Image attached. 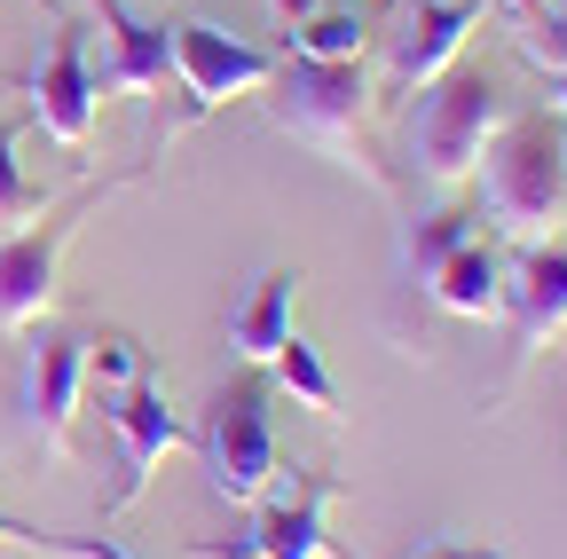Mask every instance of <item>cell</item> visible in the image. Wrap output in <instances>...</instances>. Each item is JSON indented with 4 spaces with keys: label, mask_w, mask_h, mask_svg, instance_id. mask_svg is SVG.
I'll return each instance as SVG.
<instances>
[{
    "label": "cell",
    "mask_w": 567,
    "mask_h": 559,
    "mask_svg": "<svg viewBox=\"0 0 567 559\" xmlns=\"http://www.w3.org/2000/svg\"><path fill=\"white\" fill-rule=\"evenodd\" d=\"M425 292H434V308H450V315H505V260H496L481 237H465L434 276H425Z\"/></svg>",
    "instance_id": "obj_15"
},
{
    "label": "cell",
    "mask_w": 567,
    "mask_h": 559,
    "mask_svg": "<svg viewBox=\"0 0 567 559\" xmlns=\"http://www.w3.org/2000/svg\"><path fill=\"white\" fill-rule=\"evenodd\" d=\"M48 189L40 182H24V166H17V126L0 118V237H17V229H32L40 214H48Z\"/></svg>",
    "instance_id": "obj_19"
},
{
    "label": "cell",
    "mask_w": 567,
    "mask_h": 559,
    "mask_svg": "<svg viewBox=\"0 0 567 559\" xmlns=\"http://www.w3.org/2000/svg\"><path fill=\"white\" fill-rule=\"evenodd\" d=\"M268 118L284 134H300V143H316L323 158L354 166L371 189L394 197V174L371 158L363 143V118H371V80H363V63H300V55H284L276 63V80H268Z\"/></svg>",
    "instance_id": "obj_1"
},
{
    "label": "cell",
    "mask_w": 567,
    "mask_h": 559,
    "mask_svg": "<svg viewBox=\"0 0 567 559\" xmlns=\"http://www.w3.org/2000/svg\"><path fill=\"white\" fill-rule=\"evenodd\" d=\"M371 32L379 24L363 9H316V17H300L292 32H284V55H300V63H363Z\"/></svg>",
    "instance_id": "obj_16"
},
{
    "label": "cell",
    "mask_w": 567,
    "mask_h": 559,
    "mask_svg": "<svg viewBox=\"0 0 567 559\" xmlns=\"http://www.w3.org/2000/svg\"><path fill=\"white\" fill-rule=\"evenodd\" d=\"M292 300H300V268H268L260 284L229 308V346H237V363H252V371L276 363V346L292 339Z\"/></svg>",
    "instance_id": "obj_14"
},
{
    "label": "cell",
    "mask_w": 567,
    "mask_h": 559,
    "mask_svg": "<svg viewBox=\"0 0 567 559\" xmlns=\"http://www.w3.org/2000/svg\"><path fill=\"white\" fill-rule=\"evenodd\" d=\"M331 505H339V480L331 473H308L292 497L260 505V520L229 544L197 536L182 559H354L347 544H331Z\"/></svg>",
    "instance_id": "obj_6"
},
{
    "label": "cell",
    "mask_w": 567,
    "mask_h": 559,
    "mask_svg": "<svg viewBox=\"0 0 567 559\" xmlns=\"http://www.w3.org/2000/svg\"><path fill=\"white\" fill-rule=\"evenodd\" d=\"M197 457H205V480L213 497L229 505H268L276 488V417H268V379H237L213 394L205 426L189 434Z\"/></svg>",
    "instance_id": "obj_4"
},
{
    "label": "cell",
    "mask_w": 567,
    "mask_h": 559,
    "mask_svg": "<svg viewBox=\"0 0 567 559\" xmlns=\"http://www.w3.org/2000/svg\"><path fill=\"white\" fill-rule=\"evenodd\" d=\"M505 315H513L520 355H536V346L567 323V252H559V245H528L520 276L505 284Z\"/></svg>",
    "instance_id": "obj_13"
},
{
    "label": "cell",
    "mask_w": 567,
    "mask_h": 559,
    "mask_svg": "<svg viewBox=\"0 0 567 559\" xmlns=\"http://www.w3.org/2000/svg\"><path fill=\"white\" fill-rule=\"evenodd\" d=\"M276 9H284V17H292V24H300V17H316V0H276Z\"/></svg>",
    "instance_id": "obj_26"
},
{
    "label": "cell",
    "mask_w": 567,
    "mask_h": 559,
    "mask_svg": "<svg viewBox=\"0 0 567 559\" xmlns=\"http://www.w3.org/2000/svg\"><path fill=\"white\" fill-rule=\"evenodd\" d=\"M166 48H174V87L189 95V118L221 111L237 95H260L276 80V55L268 48H252V40L221 32V24H205V17L166 24Z\"/></svg>",
    "instance_id": "obj_7"
},
{
    "label": "cell",
    "mask_w": 567,
    "mask_h": 559,
    "mask_svg": "<svg viewBox=\"0 0 567 559\" xmlns=\"http://www.w3.org/2000/svg\"><path fill=\"white\" fill-rule=\"evenodd\" d=\"M505 9H513L520 24H536V17H551V9H559V0H505Z\"/></svg>",
    "instance_id": "obj_25"
},
{
    "label": "cell",
    "mask_w": 567,
    "mask_h": 559,
    "mask_svg": "<svg viewBox=\"0 0 567 559\" xmlns=\"http://www.w3.org/2000/svg\"><path fill=\"white\" fill-rule=\"evenodd\" d=\"M481 9H488V0H417V9H410V24L394 32V55H386V80H394V95H417L425 80H442L450 63H457V48L473 40Z\"/></svg>",
    "instance_id": "obj_12"
},
{
    "label": "cell",
    "mask_w": 567,
    "mask_h": 559,
    "mask_svg": "<svg viewBox=\"0 0 567 559\" xmlns=\"http://www.w3.org/2000/svg\"><path fill=\"white\" fill-rule=\"evenodd\" d=\"M32 118L55 134L63 151H87L95 143V55H87V24H55V55L48 72L24 80Z\"/></svg>",
    "instance_id": "obj_10"
},
{
    "label": "cell",
    "mask_w": 567,
    "mask_h": 559,
    "mask_svg": "<svg viewBox=\"0 0 567 559\" xmlns=\"http://www.w3.org/2000/svg\"><path fill=\"white\" fill-rule=\"evenodd\" d=\"M142 371V346L126 339V331H111V339H87V379H95V394H111V386H134Z\"/></svg>",
    "instance_id": "obj_20"
},
{
    "label": "cell",
    "mask_w": 567,
    "mask_h": 559,
    "mask_svg": "<svg viewBox=\"0 0 567 559\" xmlns=\"http://www.w3.org/2000/svg\"><path fill=\"white\" fill-rule=\"evenodd\" d=\"M481 205L505 237H551L567 221V143L544 118H505L481 158Z\"/></svg>",
    "instance_id": "obj_3"
},
{
    "label": "cell",
    "mask_w": 567,
    "mask_h": 559,
    "mask_svg": "<svg viewBox=\"0 0 567 559\" xmlns=\"http://www.w3.org/2000/svg\"><path fill=\"white\" fill-rule=\"evenodd\" d=\"M410 559H505V544H473V536H434V544H417Z\"/></svg>",
    "instance_id": "obj_23"
},
{
    "label": "cell",
    "mask_w": 567,
    "mask_h": 559,
    "mask_svg": "<svg viewBox=\"0 0 567 559\" xmlns=\"http://www.w3.org/2000/svg\"><path fill=\"white\" fill-rule=\"evenodd\" d=\"M32 551H63V559H134V551H118L111 536H55V528H40Z\"/></svg>",
    "instance_id": "obj_22"
},
{
    "label": "cell",
    "mask_w": 567,
    "mask_h": 559,
    "mask_svg": "<svg viewBox=\"0 0 567 559\" xmlns=\"http://www.w3.org/2000/svg\"><path fill=\"white\" fill-rule=\"evenodd\" d=\"M103 24V63H95V95H166L174 80V48L158 17H134L126 0H95Z\"/></svg>",
    "instance_id": "obj_11"
},
{
    "label": "cell",
    "mask_w": 567,
    "mask_h": 559,
    "mask_svg": "<svg viewBox=\"0 0 567 559\" xmlns=\"http://www.w3.org/2000/svg\"><path fill=\"white\" fill-rule=\"evenodd\" d=\"M473 237V214H457V205H442V214H425V221H410L402 229V245H394V268L410 276V284H425L457 245Z\"/></svg>",
    "instance_id": "obj_17"
},
{
    "label": "cell",
    "mask_w": 567,
    "mask_h": 559,
    "mask_svg": "<svg viewBox=\"0 0 567 559\" xmlns=\"http://www.w3.org/2000/svg\"><path fill=\"white\" fill-rule=\"evenodd\" d=\"M103 417H111V434H118V488L103 497V513H126L142 488H151V473L174 449H189V426L174 417V402H166V386L151 371H142L134 386H111L103 394Z\"/></svg>",
    "instance_id": "obj_8"
},
{
    "label": "cell",
    "mask_w": 567,
    "mask_h": 559,
    "mask_svg": "<svg viewBox=\"0 0 567 559\" xmlns=\"http://www.w3.org/2000/svg\"><path fill=\"white\" fill-rule=\"evenodd\" d=\"M559 111H567V72H559Z\"/></svg>",
    "instance_id": "obj_27"
},
{
    "label": "cell",
    "mask_w": 567,
    "mask_h": 559,
    "mask_svg": "<svg viewBox=\"0 0 567 559\" xmlns=\"http://www.w3.org/2000/svg\"><path fill=\"white\" fill-rule=\"evenodd\" d=\"M513 118V95L496 87L488 72H442L425 80L417 103H410V126H402V151H410V174H425L434 189L481 174L488 143L505 134Z\"/></svg>",
    "instance_id": "obj_2"
},
{
    "label": "cell",
    "mask_w": 567,
    "mask_h": 559,
    "mask_svg": "<svg viewBox=\"0 0 567 559\" xmlns=\"http://www.w3.org/2000/svg\"><path fill=\"white\" fill-rule=\"evenodd\" d=\"M111 189H118V182H103V189H80L71 205H48V214H40L32 229L0 237V331H24V323H40V308L55 300V268H63V245L80 237V221L95 214V205H103Z\"/></svg>",
    "instance_id": "obj_5"
},
{
    "label": "cell",
    "mask_w": 567,
    "mask_h": 559,
    "mask_svg": "<svg viewBox=\"0 0 567 559\" xmlns=\"http://www.w3.org/2000/svg\"><path fill=\"white\" fill-rule=\"evenodd\" d=\"M80 386H87V339L80 331H40V346L24 355L17 410H24V434L55 465L71 457V410H80Z\"/></svg>",
    "instance_id": "obj_9"
},
{
    "label": "cell",
    "mask_w": 567,
    "mask_h": 559,
    "mask_svg": "<svg viewBox=\"0 0 567 559\" xmlns=\"http://www.w3.org/2000/svg\"><path fill=\"white\" fill-rule=\"evenodd\" d=\"M520 48H528V63H544V72H567V9L520 24Z\"/></svg>",
    "instance_id": "obj_21"
},
{
    "label": "cell",
    "mask_w": 567,
    "mask_h": 559,
    "mask_svg": "<svg viewBox=\"0 0 567 559\" xmlns=\"http://www.w3.org/2000/svg\"><path fill=\"white\" fill-rule=\"evenodd\" d=\"M268 371H276V386L292 394L300 410L339 417V386H331V371H323V346H316V339H300V331H292V339L276 346V363H268Z\"/></svg>",
    "instance_id": "obj_18"
},
{
    "label": "cell",
    "mask_w": 567,
    "mask_h": 559,
    "mask_svg": "<svg viewBox=\"0 0 567 559\" xmlns=\"http://www.w3.org/2000/svg\"><path fill=\"white\" fill-rule=\"evenodd\" d=\"M32 536H40L32 520H17V513H0V544H32Z\"/></svg>",
    "instance_id": "obj_24"
}]
</instances>
